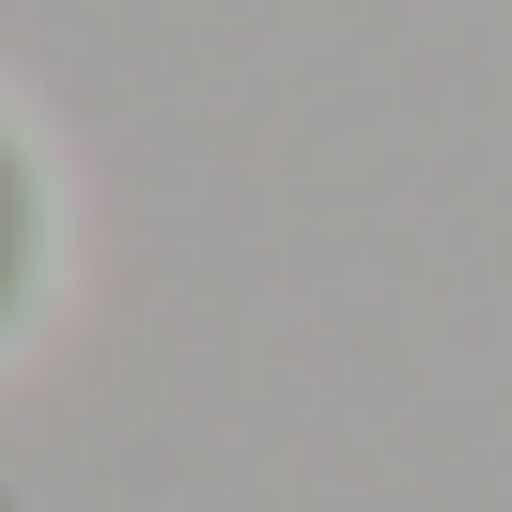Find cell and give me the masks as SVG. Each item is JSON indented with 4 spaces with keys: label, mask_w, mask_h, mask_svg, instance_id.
I'll list each match as a JSON object with an SVG mask.
<instances>
[{
    "label": "cell",
    "mask_w": 512,
    "mask_h": 512,
    "mask_svg": "<svg viewBox=\"0 0 512 512\" xmlns=\"http://www.w3.org/2000/svg\"><path fill=\"white\" fill-rule=\"evenodd\" d=\"M47 280H63V187H47V140L0 94V357L47 326Z\"/></svg>",
    "instance_id": "1"
}]
</instances>
